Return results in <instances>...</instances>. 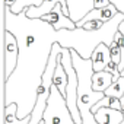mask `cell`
Listing matches in <instances>:
<instances>
[{"instance_id": "5", "label": "cell", "mask_w": 124, "mask_h": 124, "mask_svg": "<svg viewBox=\"0 0 124 124\" xmlns=\"http://www.w3.org/2000/svg\"><path fill=\"white\" fill-rule=\"evenodd\" d=\"M58 3L63 6V12L69 16V8H67L66 0H42L41 6H31V8L25 9V15L29 19H41L44 15L50 13Z\"/></svg>"}, {"instance_id": "14", "label": "cell", "mask_w": 124, "mask_h": 124, "mask_svg": "<svg viewBox=\"0 0 124 124\" xmlns=\"http://www.w3.org/2000/svg\"><path fill=\"white\" fill-rule=\"evenodd\" d=\"M109 53H111V60L120 66V63H121V50H120V47H118V44H117L115 41L111 42V45H109Z\"/></svg>"}, {"instance_id": "4", "label": "cell", "mask_w": 124, "mask_h": 124, "mask_svg": "<svg viewBox=\"0 0 124 124\" xmlns=\"http://www.w3.org/2000/svg\"><path fill=\"white\" fill-rule=\"evenodd\" d=\"M41 21L50 23L55 31H61V29H70V31H73V29L78 28V26H76V22L72 21V19L63 12V6H61L60 3H58L50 13L44 15V16L41 18Z\"/></svg>"}, {"instance_id": "19", "label": "cell", "mask_w": 124, "mask_h": 124, "mask_svg": "<svg viewBox=\"0 0 124 124\" xmlns=\"http://www.w3.org/2000/svg\"><path fill=\"white\" fill-rule=\"evenodd\" d=\"M120 101H121V111H123V114H124V95L120 98Z\"/></svg>"}, {"instance_id": "22", "label": "cell", "mask_w": 124, "mask_h": 124, "mask_svg": "<svg viewBox=\"0 0 124 124\" xmlns=\"http://www.w3.org/2000/svg\"><path fill=\"white\" fill-rule=\"evenodd\" d=\"M121 124H124V121H123V123H121Z\"/></svg>"}, {"instance_id": "20", "label": "cell", "mask_w": 124, "mask_h": 124, "mask_svg": "<svg viewBox=\"0 0 124 124\" xmlns=\"http://www.w3.org/2000/svg\"><path fill=\"white\" fill-rule=\"evenodd\" d=\"M39 124H45V121H44V120H41V121H39Z\"/></svg>"}, {"instance_id": "21", "label": "cell", "mask_w": 124, "mask_h": 124, "mask_svg": "<svg viewBox=\"0 0 124 124\" xmlns=\"http://www.w3.org/2000/svg\"><path fill=\"white\" fill-rule=\"evenodd\" d=\"M121 76H124V69H123V70H121Z\"/></svg>"}, {"instance_id": "3", "label": "cell", "mask_w": 124, "mask_h": 124, "mask_svg": "<svg viewBox=\"0 0 124 124\" xmlns=\"http://www.w3.org/2000/svg\"><path fill=\"white\" fill-rule=\"evenodd\" d=\"M19 41L10 31L5 29V82L13 75L19 63Z\"/></svg>"}, {"instance_id": "13", "label": "cell", "mask_w": 124, "mask_h": 124, "mask_svg": "<svg viewBox=\"0 0 124 124\" xmlns=\"http://www.w3.org/2000/svg\"><path fill=\"white\" fill-rule=\"evenodd\" d=\"M41 3H42V0H16V3L9 9H10L12 13L19 15V13L25 12V9L31 8V6H41Z\"/></svg>"}, {"instance_id": "8", "label": "cell", "mask_w": 124, "mask_h": 124, "mask_svg": "<svg viewBox=\"0 0 124 124\" xmlns=\"http://www.w3.org/2000/svg\"><path fill=\"white\" fill-rule=\"evenodd\" d=\"M91 60H92V67H93V72H102L107 69L108 63L111 61V53H109V45L105 44V42H101L96 45V48L93 50L92 55H91Z\"/></svg>"}, {"instance_id": "2", "label": "cell", "mask_w": 124, "mask_h": 124, "mask_svg": "<svg viewBox=\"0 0 124 124\" xmlns=\"http://www.w3.org/2000/svg\"><path fill=\"white\" fill-rule=\"evenodd\" d=\"M42 120L45 121V124H76L70 114L64 95H61L54 83L51 86V93Z\"/></svg>"}, {"instance_id": "7", "label": "cell", "mask_w": 124, "mask_h": 124, "mask_svg": "<svg viewBox=\"0 0 124 124\" xmlns=\"http://www.w3.org/2000/svg\"><path fill=\"white\" fill-rule=\"evenodd\" d=\"M66 2L69 8V18L75 22H79L92 9H95L93 0H66Z\"/></svg>"}, {"instance_id": "9", "label": "cell", "mask_w": 124, "mask_h": 124, "mask_svg": "<svg viewBox=\"0 0 124 124\" xmlns=\"http://www.w3.org/2000/svg\"><path fill=\"white\" fill-rule=\"evenodd\" d=\"M95 120L98 124H121L124 121V114L120 109L104 107L95 112Z\"/></svg>"}, {"instance_id": "15", "label": "cell", "mask_w": 124, "mask_h": 124, "mask_svg": "<svg viewBox=\"0 0 124 124\" xmlns=\"http://www.w3.org/2000/svg\"><path fill=\"white\" fill-rule=\"evenodd\" d=\"M104 25H105V22H102V21H99V19H92V21L85 22V23L82 25V29H85V31H98V29H101Z\"/></svg>"}, {"instance_id": "12", "label": "cell", "mask_w": 124, "mask_h": 124, "mask_svg": "<svg viewBox=\"0 0 124 124\" xmlns=\"http://www.w3.org/2000/svg\"><path fill=\"white\" fill-rule=\"evenodd\" d=\"M104 93L108 95V96H114V98H118V99H120V98L124 95V76H120V79L114 80L112 85H111Z\"/></svg>"}, {"instance_id": "18", "label": "cell", "mask_w": 124, "mask_h": 124, "mask_svg": "<svg viewBox=\"0 0 124 124\" xmlns=\"http://www.w3.org/2000/svg\"><path fill=\"white\" fill-rule=\"evenodd\" d=\"M118 32H120V34L124 37V19H123V22L118 25Z\"/></svg>"}, {"instance_id": "11", "label": "cell", "mask_w": 124, "mask_h": 124, "mask_svg": "<svg viewBox=\"0 0 124 124\" xmlns=\"http://www.w3.org/2000/svg\"><path fill=\"white\" fill-rule=\"evenodd\" d=\"M53 83L57 86V89L61 92V95H66V88H67V83H69V75H67L66 69L63 67V64H61V60L58 61V64L55 67Z\"/></svg>"}, {"instance_id": "1", "label": "cell", "mask_w": 124, "mask_h": 124, "mask_svg": "<svg viewBox=\"0 0 124 124\" xmlns=\"http://www.w3.org/2000/svg\"><path fill=\"white\" fill-rule=\"evenodd\" d=\"M72 50V58H73V66L78 73V107L82 115L83 123L82 124H98L95 120V114L92 112V107L101 101L105 93L93 91L92 86V76H93V67H92V60L83 58L76 50Z\"/></svg>"}, {"instance_id": "10", "label": "cell", "mask_w": 124, "mask_h": 124, "mask_svg": "<svg viewBox=\"0 0 124 124\" xmlns=\"http://www.w3.org/2000/svg\"><path fill=\"white\" fill-rule=\"evenodd\" d=\"M114 82V76L107 72V70H102V72H93V76H92V86H93V91L96 92H105Z\"/></svg>"}, {"instance_id": "6", "label": "cell", "mask_w": 124, "mask_h": 124, "mask_svg": "<svg viewBox=\"0 0 124 124\" xmlns=\"http://www.w3.org/2000/svg\"><path fill=\"white\" fill-rule=\"evenodd\" d=\"M118 8L115 6V5H108V6H105V8H101V9H92L85 18H82L79 22H76V26L78 28H82V25L85 23V22H88V21H92V19H99V21H102V22H109V21H112L117 15H118Z\"/></svg>"}, {"instance_id": "16", "label": "cell", "mask_w": 124, "mask_h": 124, "mask_svg": "<svg viewBox=\"0 0 124 124\" xmlns=\"http://www.w3.org/2000/svg\"><path fill=\"white\" fill-rule=\"evenodd\" d=\"M93 3H95V9H101L111 5V0H93Z\"/></svg>"}, {"instance_id": "17", "label": "cell", "mask_w": 124, "mask_h": 124, "mask_svg": "<svg viewBox=\"0 0 124 124\" xmlns=\"http://www.w3.org/2000/svg\"><path fill=\"white\" fill-rule=\"evenodd\" d=\"M15 3H16V0H5V6H8V8H12Z\"/></svg>"}]
</instances>
